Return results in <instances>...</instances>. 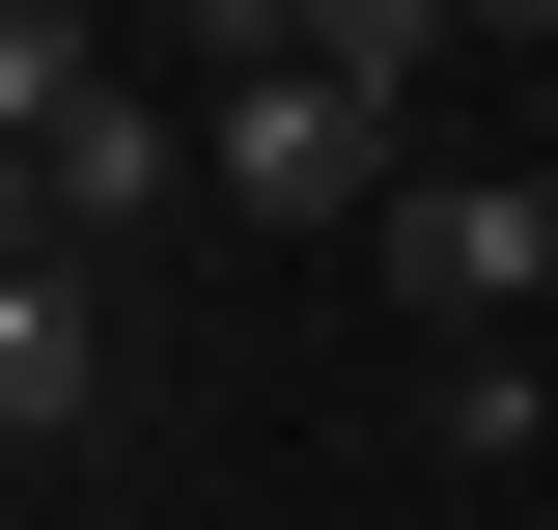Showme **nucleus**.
Wrapping results in <instances>:
<instances>
[{
  "label": "nucleus",
  "mask_w": 558,
  "mask_h": 530,
  "mask_svg": "<svg viewBox=\"0 0 558 530\" xmlns=\"http://www.w3.org/2000/svg\"><path fill=\"white\" fill-rule=\"evenodd\" d=\"M391 308L447 335H558V168H391Z\"/></svg>",
  "instance_id": "obj_1"
},
{
  "label": "nucleus",
  "mask_w": 558,
  "mask_h": 530,
  "mask_svg": "<svg viewBox=\"0 0 558 530\" xmlns=\"http://www.w3.org/2000/svg\"><path fill=\"white\" fill-rule=\"evenodd\" d=\"M196 168H223V196H252V224H336V196H391V112H363V84H307V57H279V84H223V140H196Z\"/></svg>",
  "instance_id": "obj_2"
},
{
  "label": "nucleus",
  "mask_w": 558,
  "mask_h": 530,
  "mask_svg": "<svg viewBox=\"0 0 558 530\" xmlns=\"http://www.w3.org/2000/svg\"><path fill=\"white\" fill-rule=\"evenodd\" d=\"M84 392H112V335H84V252H28V279H0V447H57Z\"/></svg>",
  "instance_id": "obj_3"
},
{
  "label": "nucleus",
  "mask_w": 558,
  "mask_h": 530,
  "mask_svg": "<svg viewBox=\"0 0 558 530\" xmlns=\"http://www.w3.org/2000/svg\"><path fill=\"white\" fill-rule=\"evenodd\" d=\"M418 447H475V474L558 447V363H531V335H447V363H418Z\"/></svg>",
  "instance_id": "obj_4"
},
{
  "label": "nucleus",
  "mask_w": 558,
  "mask_h": 530,
  "mask_svg": "<svg viewBox=\"0 0 558 530\" xmlns=\"http://www.w3.org/2000/svg\"><path fill=\"white\" fill-rule=\"evenodd\" d=\"M84 112H112V84H84V0H0V140H28V168H57Z\"/></svg>",
  "instance_id": "obj_5"
},
{
  "label": "nucleus",
  "mask_w": 558,
  "mask_h": 530,
  "mask_svg": "<svg viewBox=\"0 0 558 530\" xmlns=\"http://www.w3.org/2000/svg\"><path fill=\"white\" fill-rule=\"evenodd\" d=\"M447 28H475V0H307V84H363V112H391V84L447 57Z\"/></svg>",
  "instance_id": "obj_6"
},
{
  "label": "nucleus",
  "mask_w": 558,
  "mask_h": 530,
  "mask_svg": "<svg viewBox=\"0 0 558 530\" xmlns=\"http://www.w3.org/2000/svg\"><path fill=\"white\" fill-rule=\"evenodd\" d=\"M57 224H168V112H140V84L57 140Z\"/></svg>",
  "instance_id": "obj_7"
},
{
  "label": "nucleus",
  "mask_w": 558,
  "mask_h": 530,
  "mask_svg": "<svg viewBox=\"0 0 558 530\" xmlns=\"http://www.w3.org/2000/svg\"><path fill=\"white\" fill-rule=\"evenodd\" d=\"M28 252H84V224H57V168H28V140H0V279H28Z\"/></svg>",
  "instance_id": "obj_8"
},
{
  "label": "nucleus",
  "mask_w": 558,
  "mask_h": 530,
  "mask_svg": "<svg viewBox=\"0 0 558 530\" xmlns=\"http://www.w3.org/2000/svg\"><path fill=\"white\" fill-rule=\"evenodd\" d=\"M475 28H531V57H558V0H475Z\"/></svg>",
  "instance_id": "obj_9"
},
{
  "label": "nucleus",
  "mask_w": 558,
  "mask_h": 530,
  "mask_svg": "<svg viewBox=\"0 0 558 530\" xmlns=\"http://www.w3.org/2000/svg\"><path fill=\"white\" fill-rule=\"evenodd\" d=\"M84 28H112V0H84Z\"/></svg>",
  "instance_id": "obj_10"
},
{
  "label": "nucleus",
  "mask_w": 558,
  "mask_h": 530,
  "mask_svg": "<svg viewBox=\"0 0 558 530\" xmlns=\"http://www.w3.org/2000/svg\"><path fill=\"white\" fill-rule=\"evenodd\" d=\"M531 530H558V503H531Z\"/></svg>",
  "instance_id": "obj_11"
}]
</instances>
